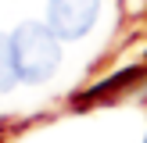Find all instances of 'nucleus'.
Wrapping results in <instances>:
<instances>
[{"label":"nucleus","mask_w":147,"mask_h":143,"mask_svg":"<svg viewBox=\"0 0 147 143\" xmlns=\"http://www.w3.org/2000/svg\"><path fill=\"white\" fill-rule=\"evenodd\" d=\"M11 50L25 82H47L61 64V36L47 21H22L11 32Z\"/></svg>","instance_id":"f257e3e1"},{"label":"nucleus","mask_w":147,"mask_h":143,"mask_svg":"<svg viewBox=\"0 0 147 143\" xmlns=\"http://www.w3.org/2000/svg\"><path fill=\"white\" fill-rule=\"evenodd\" d=\"M100 14V0H50L47 4V25L61 39H83L93 29Z\"/></svg>","instance_id":"f03ea898"},{"label":"nucleus","mask_w":147,"mask_h":143,"mask_svg":"<svg viewBox=\"0 0 147 143\" xmlns=\"http://www.w3.org/2000/svg\"><path fill=\"white\" fill-rule=\"evenodd\" d=\"M18 64H14V50H11V36H0V93H7L18 82Z\"/></svg>","instance_id":"7ed1b4c3"}]
</instances>
